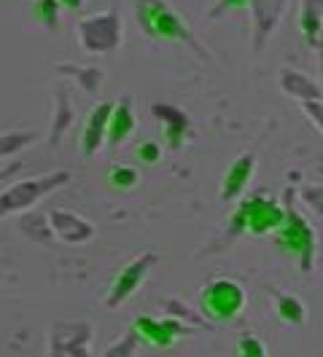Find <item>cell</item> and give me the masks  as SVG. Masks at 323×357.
I'll return each instance as SVG.
<instances>
[{"instance_id":"cell-1","label":"cell","mask_w":323,"mask_h":357,"mask_svg":"<svg viewBox=\"0 0 323 357\" xmlns=\"http://www.w3.org/2000/svg\"><path fill=\"white\" fill-rule=\"evenodd\" d=\"M294 188H286L283 194V207H286V220L283 226L275 231V245L283 252H288L291 258H296L299 268L310 274L315 268V250H318V234L310 226L305 215L296 210L294 204Z\"/></svg>"},{"instance_id":"cell-2","label":"cell","mask_w":323,"mask_h":357,"mask_svg":"<svg viewBox=\"0 0 323 357\" xmlns=\"http://www.w3.org/2000/svg\"><path fill=\"white\" fill-rule=\"evenodd\" d=\"M286 220V207L283 202H275L267 197H253L248 202H240L237 210L229 218V229L224 242H232L243 234L251 236H264V234H275Z\"/></svg>"},{"instance_id":"cell-3","label":"cell","mask_w":323,"mask_h":357,"mask_svg":"<svg viewBox=\"0 0 323 357\" xmlns=\"http://www.w3.org/2000/svg\"><path fill=\"white\" fill-rule=\"evenodd\" d=\"M135 17H138V24L145 30V36L157 38V40H170V43H186V46L202 52L189 30V24L173 11V6L167 0H138Z\"/></svg>"},{"instance_id":"cell-4","label":"cell","mask_w":323,"mask_h":357,"mask_svg":"<svg viewBox=\"0 0 323 357\" xmlns=\"http://www.w3.org/2000/svg\"><path fill=\"white\" fill-rule=\"evenodd\" d=\"M68 183H71V172L68 169H57V172L41 175V178L19 180V183L8 185L0 194V213L3 215L24 213V210H30L36 204L38 199H43L46 194H52V191L68 185Z\"/></svg>"},{"instance_id":"cell-5","label":"cell","mask_w":323,"mask_h":357,"mask_svg":"<svg viewBox=\"0 0 323 357\" xmlns=\"http://www.w3.org/2000/svg\"><path fill=\"white\" fill-rule=\"evenodd\" d=\"M76 38L81 52L87 54H108L122 46V17L116 11H100L89 14L76 24Z\"/></svg>"},{"instance_id":"cell-6","label":"cell","mask_w":323,"mask_h":357,"mask_svg":"<svg viewBox=\"0 0 323 357\" xmlns=\"http://www.w3.org/2000/svg\"><path fill=\"white\" fill-rule=\"evenodd\" d=\"M243 306H245V290L234 280H224V277L213 280L199 293V312L213 325L234 320L243 312Z\"/></svg>"},{"instance_id":"cell-7","label":"cell","mask_w":323,"mask_h":357,"mask_svg":"<svg viewBox=\"0 0 323 357\" xmlns=\"http://www.w3.org/2000/svg\"><path fill=\"white\" fill-rule=\"evenodd\" d=\"M157 261H159L157 252H141L138 258H132V261L116 274L113 285H110V290H108V296H106L108 309H116V306L124 304L127 298L143 285V280L148 277V271L157 266Z\"/></svg>"},{"instance_id":"cell-8","label":"cell","mask_w":323,"mask_h":357,"mask_svg":"<svg viewBox=\"0 0 323 357\" xmlns=\"http://www.w3.org/2000/svg\"><path fill=\"white\" fill-rule=\"evenodd\" d=\"M92 328L87 322H54L49 331V357H92Z\"/></svg>"},{"instance_id":"cell-9","label":"cell","mask_w":323,"mask_h":357,"mask_svg":"<svg viewBox=\"0 0 323 357\" xmlns=\"http://www.w3.org/2000/svg\"><path fill=\"white\" fill-rule=\"evenodd\" d=\"M132 331L141 336L143 344L154 347V349H170L180 336L192 333V325L175 320V317H164V320H157V317H135L132 322Z\"/></svg>"},{"instance_id":"cell-10","label":"cell","mask_w":323,"mask_h":357,"mask_svg":"<svg viewBox=\"0 0 323 357\" xmlns=\"http://www.w3.org/2000/svg\"><path fill=\"white\" fill-rule=\"evenodd\" d=\"M286 11V0H251V22H253V49L261 52L264 43L275 36L280 19Z\"/></svg>"},{"instance_id":"cell-11","label":"cell","mask_w":323,"mask_h":357,"mask_svg":"<svg viewBox=\"0 0 323 357\" xmlns=\"http://www.w3.org/2000/svg\"><path fill=\"white\" fill-rule=\"evenodd\" d=\"M113 107H116V102L103 100V102H97L89 110L87 124L81 129V151H84V156H94L108 143V126H110Z\"/></svg>"},{"instance_id":"cell-12","label":"cell","mask_w":323,"mask_h":357,"mask_svg":"<svg viewBox=\"0 0 323 357\" xmlns=\"http://www.w3.org/2000/svg\"><path fill=\"white\" fill-rule=\"evenodd\" d=\"M49 220H52L54 236L65 245H84L94 236V226L89 220L84 215L71 213V210H52Z\"/></svg>"},{"instance_id":"cell-13","label":"cell","mask_w":323,"mask_h":357,"mask_svg":"<svg viewBox=\"0 0 323 357\" xmlns=\"http://www.w3.org/2000/svg\"><path fill=\"white\" fill-rule=\"evenodd\" d=\"M253 172H256V156L253 153H240L232 161V167L227 169L224 180H221V188H218L221 202H234V199L243 197V191L248 188Z\"/></svg>"},{"instance_id":"cell-14","label":"cell","mask_w":323,"mask_h":357,"mask_svg":"<svg viewBox=\"0 0 323 357\" xmlns=\"http://www.w3.org/2000/svg\"><path fill=\"white\" fill-rule=\"evenodd\" d=\"M151 116L164 126V145L170 151H178L183 145V137L189 132V116L180 107L170 105V102H154L151 105Z\"/></svg>"},{"instance_id":"cell-15","label":"cell","mask_w":323,"mask_h":357,"mask_svg":"<svg viewBox=\"0 0 323 357\" xmlns=\"http://www.w3.org/2000/svg\"><path fill=\"white\" fill-rule=\"evenodd\" d=\"M278 84H280L283 94L294 97V100H299L302 105H305V102H318V100H323L321 86H318L313 78H307L305 73H299V70L283 68V70H280V75H278Z\"/></svg>"},{"instance_id":"cell-16","label":"cell","mask_w":323,"mask_h":357,"mask_svg":"<svg viewBox=\"0 0 323 357\" xmlns=\"http://www.w3.org/2000/svg\"><path fill=\"white\" fill-rule=\"evenodd\" d=\"M135 132V113H132V97L124 94L113 107L110 126H108V145H122Z\"/></svg>"},{"instance_id":"cell-17","label":"cell","mask_w":323,"mask_h":357,"mask_svg":"<svg viewBox=\"0 0 323 357\" xmlns=\"http://www.w3.org/2000/svg\"><path fill=\"white\" fill-rule=\"evenodd\" d=\"M299 30H302L307 46H318V40L323 36V0H302Z\"/></svg>"},{"instance_id":"cell-18","label":"cell","mask_w":323,"mask_h":357,"mask_svg":"<svg viewBox=\"0 0 323 357\" xmlns=\"http://www.w3.org/2000/svg\"><path fill=\"white\" fill-rule=\"evenodd\" d=\"M73 121H76V110L71 105V97H68L65 89H59L57 91V100H54V119H52V129H49V143L54 148H59L62 135L71 129Z\"/></svg>"},{"instance_id":"cell-19","label":"cell","mask_w":323,"mask_h":357,"mask_svg":"<svg viewBox=\"0 0 323 357\" xmlns=\"http://www.w3.org/2000/svg\"><path fill=\"white\" fill-rule=\"evenodd\" d=\"M54 70L62 73V75H71L73 81L81 86V91H87V94H97V89L103 86V78H106L103 68H84V65H73V62H59Z\"/></svg>"},{"instance_id":"cell-20","label":"cell","mask_w":323,"mask_h":357,"mask_svg":"<svg viewBox=\"0 0 323 357\" xmlns=\"http://www.w3.org/2000/svg\"><path fill=\"white\" fill-rule=\"evenodd\" d=\"M19 231L24 234L27 239H33L38 245H54V231H52V220L49 215L43 213H24L19 218Z\"/></svg>"},{"instance_id":"cell-21","label":"cell","mask_w":323,"mask_h":357,"mask_svg":"<svg viewBox=\"0 0 323 357\" xmlns=\"http://www.w3.org/2000/svg\"><path fill=\"white\" fill-rule=\"evenodd\" d=\"M272 298H275V312H278V317L286 322V325H302V322L307 320V309L296 296L272 287Z\"/></svg>"},{"instance_id":"cell-22","label":"cell","mask_w":323,"mask_h":357,"mask_svg":"<svg viewBox=\"0 0 323 357\" xmlns=\"http://www.w3.org/2000/svg\"><path fill=\"white\" fill-rule=\"evenodd\" d=\"M162 309H164L170 317L186 322V325H192V328H202V325H205L208 331L213 328V322L208 320V317H205L199 309H192L189 304H183L180 298H164V301H162Z\"/></svg>"},{"instance_id":"cell-23","label":"cell","mask_w":323,"mask_h":357,"mask_svg":"<svg viewBox=\"0 0 323 357\" xmlns=\"http://www.w3.org/2000/svg\"><path fill=\"white\" fill-rule=\"evenodd\" d=\"M33 143H36V132H3V137H0V156L11 159V156H17L19 151H24L27 145Z\"/></svg>"},{"instance_id":"cell-24","label":"cell","mask_w":323,"mask_h":357,"mask_svg":"<svg viewBox=\"0 0 323 357\" xmlns=\"http://www.w3.org/2000/svg\"><path fill=\"white\" fill-rule=\"evenodd\" d=\"M141 183V175L135 167H127V164H113L108 169V185L110 188H119V191H129Z\"/></svg>"},{"instance_id":"cell-25","label":"cell","mask_w":323,"mask_h":357,"mask_svg":"<svg viewBox=\"0 0 323 357\" xmlns=\"http://www.w3.org/2000/svg\"><path fill=\"white\" fill-rule=\"evenodd\" d=\"M299 199H302V204H305L315 218H323V185L307 183V185L299 188Z\"/></svg>"},{"instance_id":"cell-26","label":"cell","mask_w":323,"mask_h":357,"mask_svg":"<svg viewBox=\"0 0 323 357\" xmlns=\"http://www.w3.org/2000/svg\"><path fill=\"white\" fill-rule=\"evenodd\" d=\"M138 344H141V336L129 328L124 336L119 341H113L110 347L106 349V357H132L135 352H138Z\"/></svg>"},{"instance_id":"cell-27","label":"cell","mask_w":323,"mask_h":357,"mask_svg":"<svg viewBox=\"0 0 323 357\" xmlns=\"http://www.w3.org/2000/svg\"><path fill=\"white\" fill-rule=\"evenodd\" d=\"M237 357H267V349L253 333H240L237 336Z\"/></svg>"},{"instance_id":"cell-28","label":"cell","mask_w":323,"mask_h":357,"mask_svg":"<svg viewBox=\"0 0 323 357\" xmlns=\"http://www.w3.org/2000/svg\"><path fill=\"white\" fill-rule=\"evenodd\" d=\"M36 17L46 27H57L59 24V0H36Z\"/></svg>"},{"instance_id":"cell-29","label":"cell","mask_w":323,"mask_h":357,"mask_svg":"<svg viewBox=\"0 0 323 357\" xmlns=\"http://www.w3.org/2000/svg\"><path fill=\"white\" fill-rule=\"evenodd\" d=\"M234 8H251V0H215L213 8L208 11L210 19H221L224 14H229Z\"/></svg>"},{"instance_id":"cell-30","label":"cell","mask_w":323,"mask_h":357,"mask_svg":"<svg viewBox=\"0 0 323 357\" xmlns=\"http://www.w3.org/2000/svg\"><path fill=\"white\" fill-rule=\"evenodd\" d=\"M138 159L143 164H157L162 159V145L157 140H143L138 145Z\"/></svg>"},{"instance_id":"cell-31","label":"cell","mask_w":323,"mask_h":357,"mask_svg":"<svg viewBox=\"0 0 323 357\" xmlns=\"http://www.w3.org/2000/svg\"><path fill=\"white\" fill-rule=\"evenodd\" d=\"M302 110L307 113V119L323 132V100H318V102H305Z\"/></svg>"},{"instance_id":"cell-32","label":"cell","mask_w":323,"mask_h":357,"mask_svg":"<svg viewBox=\"0 0 323 357\" xmlns=\"http://www.w3.org/2000/svg\"><path fill=\"white\" fill-rule=\"evenodd\" d=\"M59 6H62V8H81L84 0H59Z\"/></svg>"},{"instance_id":"cell-33","label":"cell","mask_w":323,"mask_h":357,"mask_svg":"<svg viewBox=\"0 0 323 357\" xmlns=\"http://www.w3.org/2000/svg\"><path fill=\"white\" fill-rule=\"evenodd\" d=\"M318 70H321V78H323V36H321V40H318Z\"/></svg>"}]
</instances>
